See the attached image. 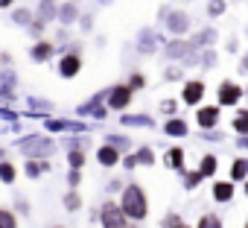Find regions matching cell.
<instances>
[{"label":"cell","mask_w":248,"mask_h":228,"mask_svg":"<svg viewBox=\"0 0 248 228\" xmlns=\"http://www.w3.org/2000/svg\"><path fill=\"white\" fill-rule=\"evenodd\" d=\"M70 164H73V167H82V164H85V155H82V152H70Z\"/></svg>","instance_id":"20"},{"label":"cell","mask_w":248,"mask_h":228,"mask_svg":"<svg viewBox=\"0 0 248 228\" xmlns=\"http://www.w3.org/2000/svg\"><path fill=\"white\" fill-rule=\"evenodd\" d=\"M216 120H219V111H216V108H202V111H199V123H202V126H213Z\"/></svg>","instance_id":"7"},{"label":"cell","mask_w":248,"mask_h":228,"mask_svg":"<svg viewBox=\"0 0 248 228\" xmlns=\"http://www.w3.org/2000/svg\"><path fill=\"white\" fill-rule=\"evenodd\" d=\"M99 161H102L105 167L117 164V149H114V147H102V149H99Z\"/></svg>","instance_id":"8"},{"label":"cell","mask_w":248,"mask_h":228,"mask_svg":"<svg viewBox=\"0 0 248 228\" xmlns=\"http://www.w3.org/2000/svg\"><path fill=\"white\" fill-rule=\"evenodd\" d=\"M181 158H184L181 149H172V152H170V164H172V167H181Z\"/></svg>","instance_id":"19"},{"label":"cell","mask_w":248,"mask_h":228,"mask_svg":"<svg viewBox=\"0 0 248 228\" xmlns=\"http://www.w3.org/2000/svg\"><path fill=\"white\" fill-rule=\"evenodd\" d=\"M67 208L76 211V208H79V199H76V196H67Z\"/></svg>","instance_id":"23"},{"label":"cell","mask_w":248,"mask_h":228,"mask_svg":"<svg viewBox=\"0 0 248 228\" xmlns=\"http://www.w3.org/2000/svg\"><path fill=\"white\" fill-rule=\"evenodd\" d=\"M239 97H242V91H239L236 85H231V82H225L222 91H219V102H225V105H233Z\"/></svg>","instance_id":"3"},{"label":"cell","mask_w":248,"mask_h":228,"mask_svg":"<svg viewBox=\"0 0 248 228\" xmlns=\"http://www.w3.org/2000/svg\"><path fill=\"white\" fill-rule=\"evenodd\" d=\"M202 94H204V85H202V82H190V85L184 88V99H187V102H199Z\"/></svg>","instance_id":"6"},{"label":"cell","mask_w":248,"mask_h":228,"mask_svg":"<svg viewBox=\"0 0 248 228\" xmlns=\"http://www.w3.org/2000/svg\"><path fill=\"white\" fill-rule=\"evenodd\" d=\"M32 56H35V59H47V56H50V44H41V47H35V50H32Z\"/></svg>","instance_id":"17"},{"label":"cell","mask_w":248,"mask_h":228,"mask_svg":"<svg viewBox=\"0 0 248 228\" xmlns=\"http://www.w3.org/2000/svg\"><path fill=\"white\" fill-rule=\"evenodd\" d=\"M199 228H222V222H219L216 216H204V219L199 222Z\"/></svg>","instance_id":"15"},{"label":"cell","mask_w":248,"mask_h":228,"mask_svg":"<svg viewBox=\"0 0 248 228\" xmlns=\"http://www.w3.org/2000/svg\"><path fill=\"white\" fill-rule=\"evenodd\" d=\"M167 132H170V135H184L187 126H184L181 120H172V123H167Z\"/></svg>","instance_id":"13"},{"label":"cell","mask_w":248,"mask_h":228,"mask_svg":"<svg viewBox=\"0 0 248 228\" xmlns=\"http://www.w3.org/2000/svg\"><path fill=\"white\" fill-rule=\"evenodd\" d=\"M0 179H3V181H12V179H15V167H12V164H0Z\"/></svg>","instance_id":"14"},{"label":"cell","mask_w":248,"mask_h":228,"mask_svg":"<svg viewBox=\"0 0 248 228\" xmlns=\"http://www.w3.org/2000/svg\"><path fill=\"white\" fill-rule=\"evenodd\" d=\"M79 56H64L62 59V76H76L79 73Z\"/></svg>","instance_id":"5"},{"label":"cell","mask_w":248,"mask_h":228,"mask_svg":"<svg viewBox=\"0 0 248 228\" xmlns=\"http://www.w3.org/2000/svg\"><path fill=\"white\" fill-rule=\"evenodd\" d=\"M164 228H187L178 216H167V222H164Z\"/></svg>","instance_id":"18"},{"label":"cell","mask_w":248,"mask_h":228,"mask_svg":"<svg viewBox=\"0 0 248 228\" xmlns=\"http://www.w3.org/2000/svg\"><path fill=\"white\" fill-rule=\"evenodd\" d=\"M0 228H18L15 225V216L9 211H3V208H0Z\"/></svg>","instance_id":"10"},{"label":"cell","mask_w":248,"mask_h":228,"mask_svg":"<svg viewBox=\"0 0 248 228\" xmlns=\"http://www.w3.org/2000/svg\"><path fill=\"white\" fill-rule=\"evenodd\" d=\"M12 3V0H0V6H9Z\"/></svg>","instance_id":"24"},{"label":"cell","mask_w":248,"mask_h":228,"mask_svg":"<svg viewBox=\"0 0 248 228\" xmlns=\"http://www.w3.org/2000/svg\"><path fill=\"white\" fill-rule=\"evenodd\" d=\"M102 225H105V228H126V211L108 202V205L102 208Z\"/></svg>","instance_id":"2"},{"label":"cell","mask_w":248,"mask_h":228,"mask_svg":"<svg viewBox=\"0 0 248 228\" xmlns=\"http://www.w3.org/2000/svg\"><path fill=\"white\" fill-rule=\"evenodd\" d=\"M213 170H216V161H213V158H204V164H202V170H199V173H202V176H210Z\"/></svg>","instance_id":"16"},{"label":"cell","mask_w":248,"mask_h":228,"mask_svg":"<svg viewBox=\"0 0 248 228\" xmlns=\"http://www.w3.org/2000/svg\"><path fill=\"white\" fill-rule=\"evenodd\" d=\"M123 211H126V216L132 219H143L146 216V196L138 184L126 187V193H123Z\"/></svg>","instance_id":"1"},{"label":"cell","mask_w":248,"mask_h":228,"mask_svg":"<svg viewBox=\"0 0 248 228\" xmlns=\"http://www.w3.org/2000/svg\"><path fill=\"white\" fill-rule=\"evenodd\" d=\"M129 99H132V88H114V94H111V108H123V105H129Z\"/></svg>","instance_id":"4"},{"label":"cell","mask_w":248,"mask_h":228,"mask_svg":"<svg viewBox=\"0 0 248 228\" xmlns=\"http://www.w3.org/2000/svg\"><path fill=\"white\" fill-rule=\"evenodd\" d=\"M225 6H222V0H213V3H210V15H219Z\"/></svg>","instance_id":"21"},{"label":"cell","mask_w":248,"mask_h":228,"mask_svg":"<svg viewBox=\"0 0 248 228\" xmlns=\"http://www.w3.org/2000/svg\"><path fill=\"white\" fill-rule=\"evenodd\" d=\"M233 129H236V132H248V111H242L239 117L233 120Z\"/></svg>","instance_id":"12"},{"label":"cell","mask_w":248,"mask_h":228,"mask_svg":"<svg viewBox=\"0 0 248 228\" xmlns=\"http://www.w3.org/2000/svg\"><path fill=\"white\" fill-rule=\"evenodd\" d=\"M231 193H233V187H231V184H225V181L213 187V196H216L219 202H228V199H231Z\"/></svg>","instance_id":"9"},{"label":"cell","mask_w":248,"mask_h":228,"mask_svg":"<svg viewBox=\"0 0 248 228\" xmlns=\"http://www.w3.org/2000/svg\"><path fill=\"white\" fill-rule=\"evenodd\" d=\"M231 173H233V179H239V176H245V164H233V170H231Z\"/></svg>","instance_id":"22"},{"label":"cell","mask_w":248,"mask_h":228,"mask_svg":"<svg viewBox=\"0 0 248 228\" xmlns=\"http://www.w3.org/2000/svg\"><path fill=\"white\" fill-rule=\"evenodd\" d=\"M170 27H172L175 33H181V30H187V18H184L181 12H175V15H172V21H170Z\"/></svg>","instance_id":"11"},{"label":"cell","mask_w":248,"mask_h":228,"mask_svg":"<svg viewBox=\"0 0 248 228\" xmlns=\"http://www.w3.org/2000/svg\"><path fill=\"white\" fill-rule=\"evenodd\" d=\"M245 190H248V187H245Z\"/></svg>","instance_id":"25"}]
</instances>
